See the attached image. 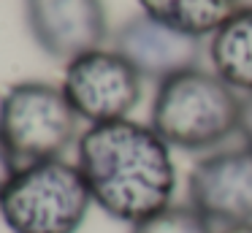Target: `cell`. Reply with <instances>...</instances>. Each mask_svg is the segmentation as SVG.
Returning <instances> with one entry per match:
<instances>
[{
	"label": "cell",
	"mask_w": 252,
	"mask_h": 233,
	"mask_svg": "<svg viewBox=\"0 0 252 233\" xmlns=\"http://www.w3.org/2000/svg\"><path fill=\"white\" fill-rule=\"evenodd\" d=\"M76 166L93 203L127 225L168 209L176 193L171 146L133 119L90 125L76 141Z\"/></svg>",
	"instance_id": "6da1fadb"
},
{
	"label": "cell",
	"mask_w": 252,
	"mask_h": 233,
	"mask_svg": "<svg viewBox=\"0 0 252 233\" xmlns=\"http://www.w3.org/2000/svg\"><path fill=\"white\" fill-rule=\"evenodd\" d=\"M241 98L214 70L190 68L160 81L149 125L168 146L209 152L239 130Z\"/></svg>",
	"instance_id": "7a4b0ae2"
},
{
	"label": "cell",
	"mask_w": 252,
	"mask_h": 233,
	"mask_svg": "<svg viewBox=\"0 0 252 233\" xmlns=\"http://www.w3.org/2000/svg\"><path fill=\"white\" fill-rule=\"evenodd\" d=\"M90 206L79 166L60 157L19 168L0 198V217L11 233H76Z\"/></svg>",
	"instance_id": "3957f363"
},
{
	"label": "cell",
	"mask_w": 252,
	"mask_h": 233,
	"mask_svg": "<svg viewBox=\"0 0 252 233\" xmlns=\"http://www.w3.org/2000/svg\"><path fill=\"white\" fill-rule=\"evenodd\" d=\"M0 135L17 160H60L79 141V114L63 87L49 81H17L0 95Z\"/></svg>",
	"instance_id": "277c9868"
},
{
	"label": "cell",
	"mask_w": 252,
	"mask_h": 233,
	"mask_svg": "<svg viewBox=\"0 0 252 233\" xmlns=\"http://www.w3.org/2000/svg\"><path fill=\"white\" fill-rule=\"evenodd\" d=\"M63 92L79 119L106 125L127 119L141 100V76L114 49H95L65 65Z\"/></svg>",
	"instance_id": "5b68a950"
},
{
	"label": "cell",
	"mask_w": 252,
	"mask_h": 233,
	"mask_svg": "<svg viewBox=\"0 0 252 233\" xmlns=\"http://www.w3.org/2000/svg\"><path fill=\"white\" fill-rule=\"evenodd\" d=\"M187 198L209 222L222 228L252 222V149L212 152L192 166Z\"/></svg>",
	"instance_id": "8992f818"
},
{
	"label": "cell",
	"mask_w": 252,
	"mask_h": 233,
	"mask_svg": "<svg viewBox=\"0 0 252 233\" xmlns=\"http://www.w3.org/2000/svg\"><path fill=\"white\" fill-rule=\"evenodd\" d=\"M25 19L41 52L63 63L103 49L109 38L103 0H25Z\"/></svg>",
	"instance_id": "52a82bcc"
},
{
	"label": "cell",
	"mask_w": 252,
	"mask_h": 233,
	"mask_svg": "<svg viewBox=\"0 0 252 233\" xmlns=\"http://www.w3.org/2000/svg\"><path fill=\"white\" fill-rule=\"evenodd\" d=\"M114 52L133 65L141 79L165 81L190 68H201L203 43L201 38L176 33L147 14L125 19L114 33Z\"/></svg>",
	"instance_id": "ba28073f"
},
{
	"label": "cell",
	"mask_w": 252,
	"mask_h": 233,
	"mask_svg": "<svg viewBox=\"0 0 252 233\" xmlns=\"http://www.w3.org/2000/svg\"><path fill=\"white\" fill-rule=\"evenodd\" d=\"M206 52L220 79L252 95V11H236L212 35Z\"/></svg>",
	"instance_id": "9c48e42d"
},
{
	"label": "cell",
	"mask_w": 252,
	"mask_h": 233,
	"mask_svg": "<svg viewBox=\"0 0 252 233\" xmlns=\"http://www.w3.org/2000/svg\"><path fill=\"white\" fill-rule=\"evenodd\" d=\"M141 14L192 38L214 35L236 14L233 0H138Z\"/></svg>",
	"instance_id": "30bf717a"
},
{
	"label": "cell",
	"mask_w": 252,
	"mask_h": 233,
	"mask_svg": "<svg viewBox=\"0 0 252 233\" xmlns=\"http://www.w3.org/2000/svg\"><path fill=\"white\" fill-rule=\"evenodd\" d=\"M130 233H214L212 222L198 209L187 206H174L147 217V220L130 225Z\"/></svg>",
	"instance_id": "8fae6325"
},
{
	"label": "cell",
	"mask_w": 252,
	"mask_h": 233,
	"mask_svg": "<svg viewBox=\"0 0 252 233\" xmlns=\"http://www.w3.org/2000/svg\"><path fill=\"white\" fill-rule=\"evenodd\" d=\"M19 171V160L17 155L11 152V146L3 141V135H0V198H3V193H6V187L11 184V179L17 176Z\"/></svg>",
	"instance_id": "7c38bea8"
},
{
	"label": "cell",
	"mask_w": 252,
	"mask_h": 233,
	"mask_svg": "<svg viewBox=\"0 0 252 233\" xmlns=\"http://www.w3.org/2000/svg\"><path fill=\"white\" fill-rule=\"evenodd\" d=\"M239 133L244 144L252 149V95L241 98V119H239Z\"/></svg>",
	"instance_id": "4fadbf2b"
},
{
	"label": "cell",
	"mask_w": 252,
	"mask_h": 233,
	"mask_svg": "<svg viewBox=\"0 0 252 233\" xmlns=\"http://www.w3.org/2000/svg\"><path fill=\"white\" fill-rule=\"evenodd\" d=\"M220 233H252V222H250V225H233V228H222Z\"/></svg>",
	"instance_id": "5bb4252c"
},
{
	"label": "cell",
	"mask_w": 252,
	"mask_h": 233,
	"mask_svg": "<svg viewBox=\"0 0 252 233\" xmlns=\"http://www.w3.org/2000/svg\"><path fill=\"white\" fill-rule=\"evenodd\" d=\"M236 11H252V0H233Z\"/></svg>",
	"instance_id": "9a60e30c"
}]
</instances>
